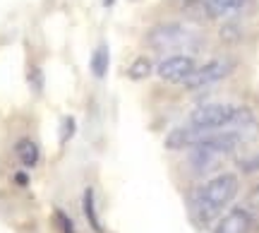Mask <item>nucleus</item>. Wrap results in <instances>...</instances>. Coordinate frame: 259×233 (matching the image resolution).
Masks as SVG:
<instances>
[{"mask_svg":"<svg viewBox=\"0 0 259 233\" xmlns=\"http://www.w3.org/2000/svg\"><path fill=\"white\" fill-rule=\"evenodd\" d=\"M231 72H233V60H228V58H216V60L204 63L202 67H194L180 84H183L185 89H192V92L194 89H206V87L226 80Z\"/></svg>","mask_w":259,"mask_h":233,"instance_id":"nucleus-3","label":"nucleus"},{"mask_svg":"<svg viewBox=\"0 0 259 233\" xmlns=\"http://www.w3.org/2000/svg\"><path fill=\"white\" fill-rule=\"evenodd\" d=\"M252 202H259V187H254V192H252Z\"/></svg>","mask_w":259,"mask_h":233,"instance_id":"nucleus-17","label":"nucleus"},{"mask_svg":"<svg viewBox=\"0 0 259 233\" xmlns=\"http://www.w3.org/2000/svg\"><path fill=\"white\" fill-rule=\"evenodd\" d=\"M240 168H242V173H259V151L252 154L250 159H242Z\"/></svg>","mask_w":259,"mask_h":233,"instance_id":"nucleus-13","label":"nucleus"},{"mask_svg":"<svg viewBox=\"0 0 259 233\" xmlns=\"http://www.w3.org/2000/svg\"><path fill=\"white\" fill-rule=\"evenodd\" d=\"M238 190H240V185L233 173H221V176L206 180L192 197V209L197 219L202 224H209L213 216H219L235 200Z\"/></svg>","mask_w":259,"mask_h":233,"instance_id":"nucleus-1","label":"nucleus"},{"mask_svg":"<svg viewBox=\"0 0 259 233\" xmlns=\"http://www.w3.org/2000/svg\"><path fill=\"white\" fill-rule=\"evenodd\" d=\"M15 149H17L19 161H22V164H24L27 168H31V166H36V164H38V147H36V142L19 140Z\"/></svg>","mask_w":259,"mask_h":233,"instance_id":"nucleus-9","label":"nucleus"},{"mask_svg":"<svg viewBox=\"0 0 259 233\" xmlns=\"http://www.w3.org/2000/svg\"><path fill=\"white\" fill-rule=\"evenodd\" d=\"M29 84H34V92H41V70L38 67H34L31 72H29Z\"/></svg>","mask_w":259,"mask_h":233,"instance_id":"nucleus-16","label":"nucleus"},{"mask_svg":"<svg viewBox=\"0 0 259 233\" xmlns=\"http://www.w3.org/2000/svg\"><path fill=\"white\" fill-rule=\"evenodd\" d=\"M252 231V216L247 209H231L228 214H223L219 219V224L213 228V233H250Z\"/></svg>","mask_w":259,"mask_h":233,"instance_id":"nucleus-5","label":"nucleus"},{"mask_svg":"<svg viewBox=\"0 0 259 233\" xmlns=\"http://www.w3.org/2000/svg\"><path fill=\"white\" fill-rule=\"evenodd\" d=\"M180 10L185 12L190 19H213L216 17V12L213 8L209 5V0H183L180 3Z\"/></svg>","mask_w":259,"mask_h":233,"instance_id":"nucleus-7","label":"nucleus"},{"mask_svg":"<svg viewBox=\"0 0 259 233\" xmlns=\"http://www.w3.org/2000/svg\"><path fill=\"white\" fill-rule=\"evenodd\" d=\"M17 183H22V185H27V176H22V173H19V176H17Z\"/></svg>","mask_w":259,"mask_h":233,"instance_id":"nucleus-18","label":"nucleus"},{"mask_svg":"<svg viewBox=\"0 0 259 233\" xmlns=\"http://www.w3.org/2000/svg\"><path fill=\"white\" fill-rule=\"evenodd\" d=\"M149 48H154L158 53H183L190 48V44H197V34H192L185 24H158L147 34Z\"/></svg>","mask_w":259,"mask_h":233,"instance_id":"nucleus-2","label":"nucleus"},{"mask_svg":"<svg viewBox=\"0 0 259 233\" xmlns=\"http://www.w3.org/2000/svg\"><path fill=\"white\" fill-rule=\"evenodd\" d=\"M194 58L187 56V53H176V56L166 58V60H161L156 65V75L158 80H163V82H176L180 84L185 80L190 72L194 70Z\"/></svg>","mask_w":259,"mask_h":233,"instance_id":"nucleus-4","label":"nucleus"},{"mask_svg":"<svg viewBox=\"0 0 259 233\" xmlns=\"http://www.w3.org/2000/svg\"><path fill=\"white\" fill-rule=\"evenodd\" d=\"M101 3H103V5H106V8H111V5H113V3H115V0H101Z\"/></svg>","mask_w":259,"mask_h":233,"instance_id":"nucleus-19","label":"nucleus"},{"mask_svg":"<svg viewBox=\"0 0 259 233\" xmlns=\"http://www.w3.org/2000/svg\"><path fill=\"white\" fill-rule=\"evenodd\" d=\"M247 0H209V5L213 8L216 15H226V12H233V10L242 8Z\"/></svg>","mask_w":259,"mask_h":233,"instance_id":"nucleus-12","label":"nucleus"},{"mask_svg":"<svg viewBox=\"0 0 259 233\" xmlns=\"http://www.w3.org/2000/svg\"><path fill=\"white\" fill-rule=\"evenodd\" d=\"M72 135H74V121H72V118H65V121H63V128H60V142L65 144V142L70 140Z\"/></svg>","mask_w":259,"mask_h":233,"instance_id":"nucleus-14","label":"nucleus"},{"mask_svg":"<svg viewBox=\"0 0 259 233\" xmlns=\"http://www.w3.org/2000/svg\"><path fill=\"white\" fill-rule=\"evenodd\" d=\"M108 65H111V51H108V44H99V48L94 51V56H92V63H89L94 77H99V80L106 77Z\"/></svg>","mask_w":259,"mask_h":233,"instance_id":"nucleus-8","label":"nucleus"},{"mask_svg":"<svg viewBox=\"0 0 259 233\" xmlns=\"http://www.w3.org/2000/svg\"><path fill=\"white\" fill-rule=\"evenodd\" d=\"M84 216H87V221L92 224V228L96 233H101V221H99V216H96V202H94V187H87L84 190Z\"/></svg>","mask_w":259,"mask_h":233,"instance_id":"nucleus-10","label":"nucleus"},{"mask_svg":"<svg viewBox=\"0 0 259 233\" xmlns=\"http://www.w3.org/2000/svg\"><path fill=\"white\" fill-rule=\"evenodd\" d=\"M56 219H58V224H60V228H63V233H74V224L67 219V214H65V212H60V209H58Z\"/></svg>","mask_w":259,"mask_h":233,"instance_id":"nucleus-15","label":"nucleus"},{"mask_svg":"<svg viewBox=\"0 0 259 233\" xmlns=\"http://www.w3.org/2000/svg\"><path fill=\"white\" fill-rule=\"evenodd\" d=\"M202 135L204 130H199V128H176V130H170L168 132V137H166V149L170 151H180V149H192L197 142L202 140Z\"/></svg>","mask_w":259,"mask_h":233,"instance_id":"nucleus-6","label":"nucleus"},{"mask_svg":"<svg viewBox=\"0 0 259 233\" xmlns=\"http://www.w3.org/2000/svg\"><path fill=\"white\" fill-rule=\"evenodd\" d=\"M151 75V60L147 56H139L132 60V65L127 67V77L130 80H144Z\"/></svg>","mask_w":259,"mask_h":233,"instance_id":"nucleus-11","label":"nucleus"}]
</instances>
